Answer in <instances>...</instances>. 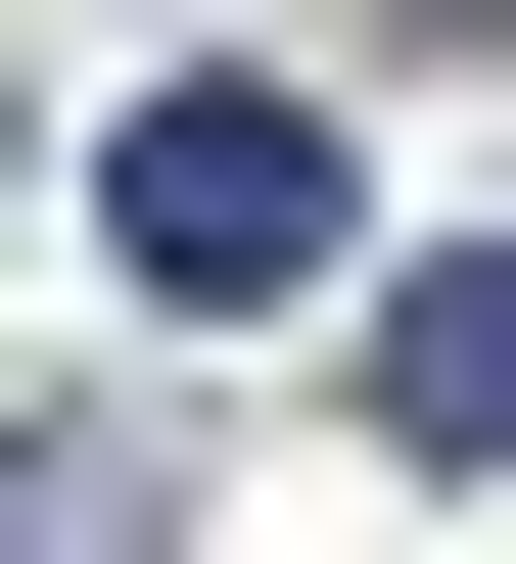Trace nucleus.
<instances>
[{
  "label": "nucleus",
  "instance_id": "f257e3e1",
  "mask_svg": "<svg viewBox=\"0 0 516 564\" xmlns=\"http://www.w3.org/2000/svg\"><path fill=\"white\" fill-rule=\"evenodd\" d=\"M95 236L188 282V329H282V282L376 236V188H329V95H141V141H95Z\"/></svg>",
  "mask_w": 516,
  "mask_h": 564
},
{
  "label": "nucleus",
  "instance_id": "f03ea898",
  "mask_svg": "<svg viewBox=\"0 0 516 564\" xmlns=\"http://www.w3.org/2000/svg\"><path fill=\"white\" fill-rule=\"evenodd\" d=\"M376 423H422V470H516V236H470V282H376Z\"/></svg>",
  "mask_w": 516,
  "mask_h": 564
},
{
  "label": "nucleus",
  "instance_id": "7ed1b4c3",
  "mask_svg": "<svg viewBox=\"0 0 516 564\" xmlns=\"http://www.w3.org/2000/svg\"><path fill=\"white\" fill-rule=\"evenodd\" d=\"M0 564H141V423H0Z\"/></svg>",
  "mask_w": 516,
  "mask_h": 564
}]
</instances>
